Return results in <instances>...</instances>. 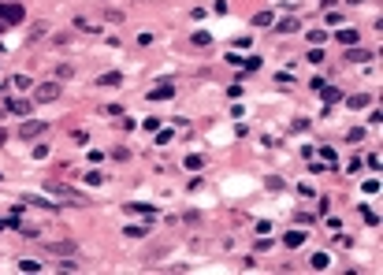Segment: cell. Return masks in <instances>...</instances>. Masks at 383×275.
<instances>
[{"label": "cell", "mask_w": 383, "mask_h": 275, "mask_svg": "<svg viewBox=\"0 0 383 275\" xmlns=\"http://www.w3.org/2000/svg\"><path fill=\"white\" fill-rule=\"evenodd\" d=\"M56 97H60V86H56V82H45V86H37V93H33V100H41V104H52Z\"/></svg>", "instance_id": "3957f363"}, {"label": "cell", "mask_w": 383, "mask_h": 275, "mask_svg": "<svg viewBox=\"0 0 383 275\" xmlns=\"http://www.w3.org/2000/svg\"><path fill=\"white\" fill-rule=\"evenodd\" d=\"M171 97H175V86L171 82H160L157 90H149V100H171Z\"/></svg>", "instance_id": "5b68a950"}, {"label": "cell", "mask_w": 383, "mask_h": 275, "mask_svg": "<svg viewBox=\"0 0 383 275\" xmlns=\"http://www.w3.org/2000/svg\"><path fill=\"white\" fill-rule=\"evenodd\" d=\"M86 183H90V186H100V183H104V175H100V171H86Z\"/></svg>", "instance_id": "d4e9b609"}, {"label": "cell", "mask_w": 383, "mask_h": 275, "mask_svg": "<svg viewBox=\"0 0 383 275\" xmlns=\"http://www.w3.org/2000/svg\"><path fill=\"white\" fill-rule=\"evenodd\" d=\"M324 37H327V30H309V41H313V45H320Z\"/></svg>", "instance_id": "484cf974"}, {"label": "cell", "mask_w": 383, "mask_h": 275, "mask_svg": "<svg viewBox=\"0 0 383 275\" xmlns=\"http://www.w3.org/2000/svg\"><path fill=\"white\" fill-rule=\"evenodd\" d=\"M272 23H275L272 11H257V15H253V26H272Z\"/></svg>", "instance_id": "9a60e30c"}, {"label": "cell", "mask_w": 383, "mask_h": 275, "mask_svg": "<svg viewBox=\"0 0 383 275\" xmlns=\"http://www.w3.org/2000/svg\"><path fill=\"white\" fill-rule=\"evenodd\" d=\"M346 60H350V63H368V60H372V52H368V49H361V45H350Z\"/></svg>", "instance_id": "8992f818"}, {"label": "cell", "mask_w": 383, "mask_h": 275, "mask_svg": "<svg viewBox=\"0 0 383 275\" xmlns=\"http://www.w3.org/2000/svg\"><path fill=\"white\" fill-rule=\"evenodd\" d=\"M283 245H287V249H298V245H305V231H287V234H283Z\"/></svg>", "instance_id": "ba28073f"}, {"label": "cell", "mask_w": 383, "mask_h": 275, "mask_svg": "<svg viewBox=\"0 0 383 275\" xmlns=\"http://www.w3.org/2000/svg\"><path fill=\"white\" fill-rule=\"evenodd\" d=\"M346 4H361V0H346Z\"/></svg>", "instance_id": "4dcf8cb0"}, {"label": "cell", "mask_w": 383, "mask_h": 275, "mask_svg": "<svg viewBox=\"0 0 383 275\" xmlns=\"http://www.w3.org/2000/svg\"><path fill=\"white\" fill-rule=\"evenodd\" d=\"M380 190V179H365V193H376Z\"/></svg>", "instance_id": "f1b7e54d"}, {"label": "cell", "mask_w": 383, "mask_h": 275, "mask_svg": "<svg viewBox=\"0 0 383 275\" xmlns=\"http://www.w3.org/2000/svg\"><path fill=\"white\" fill-rule=\"evenodd\" d=\"M0 19L4 23H23V4H0Z\"/></svg>", "instance_id": "277c9868"}, {"label": "cell", "mask_w": 383, "mask_h": 275, "mask_svg": "<svg viewBox=\"0 0 383 275\" xmlns=\"http://www.w3.org/2000/svg\"><path fill=\"white\" fill-rule=\"evenodd\" d=\"M190 41L197 45V49H205V45H212V33H208V30H193V33H190Z\"/></svg>", "instance_id": "8fae6325"}, {"label": "cell", "mask_w": 383, "mask_h": 275, "mask_svg": "<svg viewBox=\"0 0 383 275\" xmlns=\"http://www.w3.org/2000/svg\"><path fill=\"white\" fill-rule=\"evenodd\" d=\"M309 63H324V52H320V45H313V49H309Z\"/></svg>", "instance_id": "44dd1931"}, {"label": "cell", "mask_w": 383, "mask_h": 275, "mask_svg": "<svg viewBox=\"0 0 383 275\" xmlns=\"http://www.w3.org/2000/svg\"><path fill=\"white\" fill-rule=\"evenodd\" d=\"M4 112H11V116H30V100H4Z\"/></svg>", "instance_id": "52a82bcc"}, {"label": "cell", "mask_w": 383, "mask_h": 275, "mask_svg": "<svg viewBox=\"0 0 383 275\" xmlns=\"http://www.w3.org/2000/svg\"><path fill=\"white\" fill-rule=\"evenodd\" d=\"M313 268H317V272H327V268H331V260H327V253H317V257H313Z\"/></svg>", "instance_id": "2e32d148"}, {"label": "cell", "mask_w": 383, "mask_h": 275, "mask_svg": "<svg viewBox=\"0 0 383 275\" xmlns=\"http://www.w3.org/2000/svg\"><path fill=\"white\" fill-rule=\"evenodd\" d=\"M335 37H339L342 45H357V30H350V26H342V30L335 33Z\"/></svg>", "instance_id": "4fadbf2b"}, {"label": "cell", "mask_w": 383, "mask_h": 275, "mask_svg": "<svg viewBox=\"0 0 383 275\" xmlns=\"http://www.w3.org/2000/svg\"><path fill=\"white\" fill-rule=\"evenodd\" d=\"M346 104L357 112V108H368V104H372V97H368V93H350V97H346Z\"/></svg>", "instance_id": "9c48e42d"}, {"label": "cell", "mask_w": 383, "mask_h": 275, "mask_svg": "<svg viewBox=\"0 0 383 275\" xmlns=\"http://www.w3.org/2000/svg\"><path fill=\"white\" fill-rule=\"evenodd\" d=\"M11 86H15V90H30V78H26V75H15V78H11Z\"/></svg>", "instance_id": "cb8c5ba5"}, {"label": "cell", "mask_w": 383, "mask_h": 275, "mask_svg": "<svg viewBox=\"0 0 383 275\" xmlns=\"http://www.w3.org/2000/svg\"><path fill=\"white\" fill-rule=\"evenodd\" d=\"M171 142V130H157V145H167Z\"/></svg>", "instance_id": "83f0119b"}, {"label": "cell", "mask_w": 383, "mask_h": 275, "mask_svg": "<svg viewBox=\"0 0 383 275\" xmlns=\"http://www.w3.org/2000/svg\"><path fill=\"white\" fill-rule=\"evenodd\" d=\"M127 212H134V216H157V209H153V205H138V201H134V205H127Z\"/></svg>", "instance_id": "30bf717a"}, {"label": "cell", "mask_w": 383, "mask_h": 275, "mask_svg": "<svg viewBox=\"0 0 383 275\" xmlns=\"http://www.w3.org/2000/svg\"><path fill=\"white\" fill-rule=\"evenodd\" d=\"M45 190H49V193H56L60 201H71L75 209H82V205H86V197H82V193H75V190H71V186L56 183V179H49V183H45Z\"/></svg>", "instance_id": "6da1fadb"}, {"label": "cell", "mask_w": 383, "mask_h": 275, "mask_svg": "<svg viewBox=\"0 0 383 275\" xmlns=\"http://www.w3.org/2000/svg\"><path fill=\"white\" fill-rule=\"evenodd\" d=\"M294 30H301L298 19H283V23H279V33H294Z\"/></svg>", "instance_id": "e0dca14e"}, {"label": "cell", "mask_w": 383, "mask_h": 275, "mask_svg": "<svg viewBox=\"0 0 383 275\" xmlns=\"http://www.w3.org/2000/svg\"><path fill=\"white\" fill-rule=\"evenodd\" d=\"M201 164H205V156H201V153H190V156H186V167H190V171H197Z\"/></svg>", "instance_id": "ffe728a7"}, {"label": "cell", "mask_w": 383, "mask_h": 275, "mask_svg": "<svg viewBox=\"0 0 383 275\" xmlns=\"http://www.w3.org/2000/svg\"><path fill=\"white\" fill-rule=\"evenodd\" d=\"M242 67H246V71H257V67H260V56H246V60H242Z\"/></svg>", "instance_id": "603a6c76"}, {"label": "cell", "mask_w": 383, "mask_h": 275, "mask_svg": "<svg viewBox=\"0 0 383 275\" xmlns=\"http://www.w3.org/2000/svg\"><path fill=\"white\" fill-rule=\"evenodd\" d=\"M361 216H365V223H372V227H376V223H380V216H376V212H372V209H361Z\"/></svg>", "instance_id": "4316f807"}, {"label": "cell", "mask_w": 383, "mask_h": 275, "mask_svg": "<svg viewBox=\"0 0 383 275\" xmlns=\"http://www.w3.org/2000/svg\"><path fill=\"white\" fill-rule=\"evenodd\" d=\"M320 4H324V11H335V4H339V0H320Z\"/></svg>", "instance_id": "f546056e"}, {"label": "cell", "mask_w": 383, "mask_h": 275, "mask_svg": "<svg viewBox=\"0 0 383 275\" xmlns=\"http://www.w3.org/2000/svg\"><path fill=\"white\" fill-rule=\"evenodd\" d=\"M45 33H49V23H33L30 26V41H41Z\"/></svg>", "instance_id": "5bb4252c"}, {"label": "cell", "mask_w": 383, "mask_h": 275, "mask_svg": "<svg viewBox=\"0 0 383 275\" xmlns=\"http://www.w3.org/2000/svg\"><path fill=\"white\" fill-rule=\"evenodd\" d=\"M320 97H324V104H335V100H342V90H335V86H324V90H320Z\"/></svg>", "instance_id": "7c38bea8"}, {"label": "cell", "mask_w": 383, "mask_h": 275, "mask_svg": "<svg viewBox=\"0 0 383 275\" xmlns=\"http://www.w3.org/2000/svg\"><path fill=\"white\" fill-rule=\"evenodd\" d=\"M49 249L56 253V257H60V253H75V242H52Z\"/></svg>", "instance_id": "ac0fdd59"}, {"label": "cell", "mask_w": 383, "mask_h": 275, "mask_svg": "<svg viewBox=\"0 0 383 275\" xmlns=\"http://www.w3.org/2000/svg\"><path fill=\"white\" fill-rule=\"evenodd\" d=\"M317 149H320V145H317ZM320 156H324V164H327V167L339 164V160H335V149H320Z\"/></svg>", "instance_id": "7402d4cb"}, {"label": "cell", "mask_w": 383, "mask_h": 275, "mask_svg": "<svg viewBox=\"0 0 383 275\" xmlns=\"http://www.w3.org/2000/svg\"><path fill=\"white\" fill-rule=\"evenodd\" d=\"M97 86H119V71H108V75H100Z\"/></svg>", "instance_id": "d6986e66"}, {"label": "cell", "mask_w": 383, "mask_h": 275, "mask_svg": "<svg viewBox=\"0 0 383 275\" xmlns=\"http://www.w3.org/2000/svg\"><path fill=\"white\" fill-rule=\"evenodd\" d=\"M45 130H49V123H45V119H33V123H23V126H19V138L30 142V138H41Z\"/></svg>", "instance_id": "7a4b0ae2"}]
</instances>
